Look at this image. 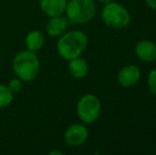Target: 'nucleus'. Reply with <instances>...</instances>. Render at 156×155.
Instances as JSON below:
<instances>
[{
	"mask_svg": "<svg viewBox=\"0 0 156 155\" xmlns=\"http://www.w3.org/2000/svg\"><path fill=\"white\" fill-rule=\"evenodd\" d=\"M146 3L149 8L156 9V0H146Z\"/></svg>",
	"mask_w": 156,
	"mask_h": 155,
	"instance_id": "dca6fc26",
	"label": "nucleus"
},
{
	"mask_svg": "<svg viewBox=\"0 0 156 155\" xmlns=\"http://www.w3.org/2000/svg\"><path fill=\"white\" fill-rule=\"evenodd\" d=\"M141 72L135 65H127L118 73V82L123 87H131L139 81Z\"/></svg>",
	"mask_w": 156,
	"mask_h": 155,
	"instance_id": "0eeeda50",
	"label": "nucleus"
},
{
	"mask_svg": "<svg viewBox=\"0 0 156 155\" xmlns=\"http://www.w3.org/2000/svg\"><path fill=\"white\" fill-rule=\"evenodd\" d=\"M49 154L50 155H62L63 154V152L62 151H51V152H49Z\"/></svg>",
	"mask_w": 156,
	"mask_h": 155,
	"instance_id": "f3484780",
	"label": "nucleus"
},
{
	"mask_svg": "<svg viewBox=\"0 0 156 155\" xmlns=\"http://www.w3.org/2000/svg\"><path fill=\"white\" fill-rule=\"evenodd\" d=\"M67 26V17H64L63 15L50 17L47 25H46V32L51 37H60L62 34L65 33Z\"/></svg>",
	"mask_w": 156,
	"mask_h": 155,
	"instance_id": "1a4fd4ad",
	"label": "nucleus"
},
{
	"mask_svg": "<svg viewBox=\"0 0 156 155\" xmlns=\"http://www.w3.org/2000/svg\"><path fill=\"white\" fill-rule=\"evenodd\" d=\"M148 85L149 89L156 97V68L150 71L148 76Z\"/></svg>",
	"mask_w": 156,
	"mask_h": 155,
	"instance_id": "2eb2a0df",
	"label": "nucleus"
},
{
	"mask_svg": "<svg viewBox=\"0 0 156 155\" xmlns=\"http://www.w3.org/2000/svg\"><path fill=\"white\" fill-rule=\"evenodd\" d=\"M135 53L142 62H154L156 60V44L151 41H138L135 46Z\"/></svg>",
	"mask_w": 156,
	"mask_h": 155,
	"instance_id": "6e6552de",
	"label": "nucleus"
},
{
	"mask_svg": "<svg viewBox=\"0 0 156 155\" xmlns=\"http://www.w3.org/2000/svg\"><path fill=\"white\" fill-rule=\"evenodd\" d=\"M6 86L9 87L11 91L13 93H19L23 88V81L20 80L19 78H13L12 80H10V82L8 83Z\"/></svg>",
	"mask_w": 156,
	"mask_h": 155,
	"instance_id": "4468645a",
	"label": "nucleus"
},
{
	"mask_svg": "<svg viewBox=\"0 0 156 155\" xmlns=\"http://www.w3.org/2000/svg\"><path fill=\"white\" fill-rule=\"evenodd\" d=\"M14 101V93L9 89L6 85L0 84V110L5 108Z\"/></svg>",
	"mask_w": 156,
	"mask_h": 155,
	"instance_id": "ddd939ff",
	"label": "nucleus"
},
{
	"mask_svg": "<svg viewBox=\"0 0 156 155\" xmlns=\"http://www.w3.org/2000/svg\"><path fill=\"white\" fill-rule=\"evenodd\" d=\"M69 65H68V70H69L70 75L76 79H82L86 77L88 73V64L87 62L82 58H76L72 60L68 61Z\"/></svg>",
	"mask_w": 156,
	"mask_h": 155,
	"instance_id": "9b49d317",
	"label": "nucleus"
},
{
	"mask_svg": "<svg viewBox=\"0 0 156 155\" xmlns=\"http://www.w3.org/2000/svg\"><path fill=\"white\" fill-rule=\"evenodd\" d=\"M88 138V130L81 123L71 124L64 134L65 143L69 147H80Z\"/></svg>",
	"mask_w": 156,
	"mask_h": 155,
	"instance_id": "423d86ee",
	"label": "nucleus"
},
{
	"mask_svg": "<svg viewBox=\"0 0 156 155\" xmlns=\"http://www.w3.org/2000/svg\"><path fill=\"white\" fill-rule=\"evenodd\" d=\"M100 100L93 93L84 95L78 102L76 114L84 123H93L100 116Z\"/></svg>",
	"mask_w": 156,
	"mask_h": 155,
	"instance_id": "39448f33",
	"label": "nucleus"
},
{
	"mask_svg": "<svg viewBox=\"0 0 156 155\" xmlns=\"http://www.w3.org/2000/svg\"><path fill=\"white\" fill-rule=\"evenodd\" d=\"M88 38L82 31L73 30L64 33L58 37L56 43L58 53L66 61H70L81 56L87 47Z\"/></svg>",
	"mask_w": 156,
	"mask_h": 155,
	"instance_id": "f257e3e1",
	"label": "nucleus"
},
{
	"mask_svg": "<svg viewBox=\"0 0 156 155\" xmlns=\"http://www.w3.org/2000/svg\"><path fill=\"white\" fill-rule=\"evenodd\" d=\"M100 2H103V3H107V2L112 1V0H99Z\"/></svg>",
	"mask_w": 156,
	"mask_h": 155,
	"instance_id": "a211bd4d",
	"label": "nucleus"
},
{
	"mask_svg": "<svg viewBox=\"0 0 156 155\" xmlns=\"http://www.w3.org/2000/svg\"><path fill=\"white\" fill-rule=\"evenodd\" d=\"M25 44L26 47H27V50H30V51L33 52L38 51V50H41L43 48L44 44H45L44 34L41 31H38V30L30 31L26 35Z\"/></svg>",
	"mask_w": 156,
	"mask_h": 155,
	"instance_id": "f8f14e48",
	"label": "nucleus"
},
{
	"mask_svg": "<svg viewBox=\"0 0 156 155\" xmlns=\"http://www.w3.org/2000/svg\"><path fill=\"white\" fill-rule=\"evenodd\" d=\"M65 13L68 23L84 25L94 19L96 4L93 0H69L67 1Z\"/></svg>",
	"mask_w": 156,
	"mask_h": 155,
	"instance_id": "7ed1b4c3",
	"label": "nucleus"
},
{
	"mask_svg": "<svg viewBox=\"0 0 156 155\" xmlns=\"http://www.w3.org/2000/svg\"><path fill=\"white\" fill-rule=\"evenodd\" d=\"M102 20L107 27L113 29H123L131 21V16L127 10L116 2H107L102 10Z\"/></svg>",
	"mask_w": 156,
	"mask_h": 155,
	"instance_id": "20e7f679",
	"label": "nucleus"
},
{
	"mask_svg": "<svg viewBox=\"0 0 156 155\" xmlns=\"http://www.w3.org/2000/svg\"><path fill=\"white\" fill-rule=\"evenodd\" d=\"M67 0H39L41 10L47 16L53 17L65 13Z\"/></svg>",
	"mask_w": 156,
	"mask_h": 155,
	"instance_id": "9d476101",
	"label": "nucleus"
},
{
	"mask_svg": "<svg viewBox=\"0 0 156 155\" xmlns=\"http://www.w3.org/2000/svg\"><path fill=\"white\" fill-rule=\"evenodd\" d=\"M12 67L16 77L23 82H32L38 76L41 63L35 52L25 50L15 55L12 62Z\"/></svg>",
	"mask_w": 156,
	"mask_h": 155,
	"instance_id": "f03ea898",
	"label": "nucleus"
}]
</instances>
